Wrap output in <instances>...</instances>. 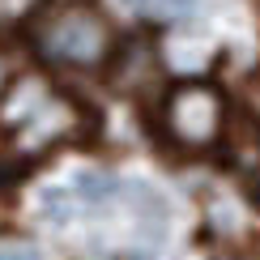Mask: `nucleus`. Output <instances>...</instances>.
I'll return each mask as SVG.
<instances>
[{"instance_id":"obj_1","label":"nucleus","mask_w":260,"mask_h":260,"mask_svg":"<svg viewBox=\"0 0 260 260\" xmlns=\"http://www.w3.org/2000/svg\"><path fill=\"white\" fill-rule=\"evenodd\" d=\"M30 39L43 60L64 69H94L115 51V30L94 0H47L35 13Z\"/></svg>"},{"instance_id":"obj_2","label":"nucleus","mask_w":260,"mask_h":260,"mask_svg":"<svg viewBox=\"0 0 260 260\" xmlns=\"http://www.w3.org/2000/svg\"><path fill=\"white\" fill-rule=\"evenodd\" d=\"M77 111L69 99H60L43 77H21L9 85V94L0 99V128L13 133L21 145L43 149L56 145V141L73 128Z\"/></svg>"},{"instance_id":"obj_3","label":"nucleus","mask_w":260,"mask_h":260,"mask_svg":"<svg viewBox=\"0 0 260 260\" xmlns=\"http://www.w3.org/2000/svg\"><path fill=\"white\" fill-rule=\"evenodd\" d=\"M162 124L179 149H209L226 133V99L209 81H179L162 99Z\"/></svg>"},{"instance_id":"obj_4","label":"nucleus","mask_w":260,"mask_h":260,"mask_svg":"<svg viewBox=\"0 0 260 260\" xmlns=\"http://www.w3.org/2000/svg\"><path fill=\"white\" fill-rule=\"evenodd\" d=\"M0 260H39L30 243H0Z\"/></svg>"}]
</instances>
